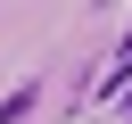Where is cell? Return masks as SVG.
<instances>
[{"instance_id": "1", "label": "cell", "mask_w": 132, "mask_h": 124, "mask_svg": "<svg viewBox=\"0 0 132 124\" xmlns=\"http://www.w3.org/2000/svg\"><path fill=\"white\" fill-rule=\"evenodd\" d=\"M25 107H33V83H25V91H8V99H0V124H25Z\"/></svg>"}]
</instances>
